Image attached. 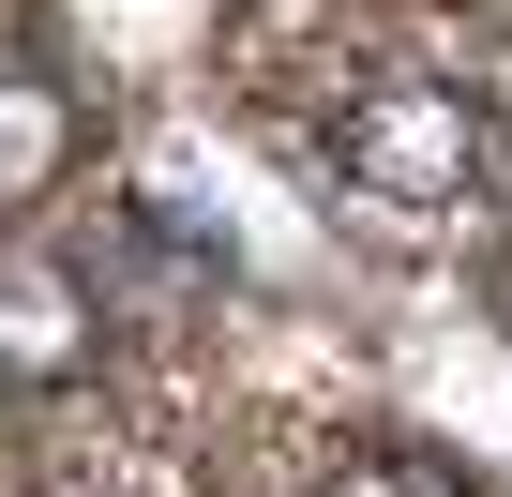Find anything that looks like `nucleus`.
Masks as SVG:
<instances>
[{"label": "nucleus", "instance_id": "f03ea898", "mask_svg": "<svg viewBox=\"0 0 512 497\" xmlns=\"http://www.w3.org/2000/svg\"><path fill=\"white\" fill-rule=\"evenodd\" d=\"M0 362H16V377H76V362H91V302H76V272H46V257L0 272Z\"/></svg>", "mask_w": 512, "mask_h": 497}, {"label": "nucleus", "instance_id": "f257e3e1", "mask_svg": "<svg viewBox=\"0 0 512 497\" xmlns=\"http://www.w3.org/2000/svg\"><path fill=\"white\" fill-rule=\"evenodd\" d=\"M332 166H347V196H362V211L437 226V211H467V196H482V106H467V91H437V76H392V91H362V106H347Z\"/></svg>", "mask_w": 512, "mask_h": 497}, {"label": "nucleus", "instance_id": "7ed1b4c3", "mask_svg": "<svg viewBox=\"0 0 512 497\" xmlns=\"http://www.w3.org/2000/svg\"><path fill=\"white\" fill-rule=\"evenodd\" d=\"M61 136H76V121H61V91H46V76H0V211H16V196L61 166Z\"/></svg>", "mask_w": 512, "mask_h": 497}, {"label": "nucleus", "instance_id": "20e7f679", "mask_svg": "<svg viewBox=\"0 0 512 497\" xmlns=\"http://www.w3.org/2000/svg\"><path fill=\"white\" fill-rule=\"evenodd\" d=\"M347 497H467L452 467H347Z\"/></svg>", "mask_w": 512, "mask_h": 497}]
</instances>
